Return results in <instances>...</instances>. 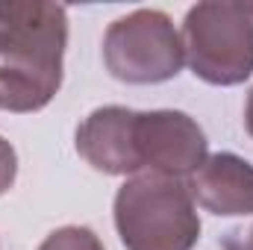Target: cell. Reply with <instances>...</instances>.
Listing matches in <instances>:
<instances>
[{"label": "cell", "instance_id": "obj_1", "mask_svg": "<svg viewBox=\"0 0 253 250\" xmlns=\"http://www.w3.org/2000/svg\"><path fill=\"white\" fill-rule=\"evenodd\" d=\"M68 12L42 0H0V106L44 109L62 85Z\"/></svg>", "mask_w": 253, "mask_h": 250}, {"label": "cell", "instance_id": "obj_2", "mask_svg": "<svg viewBox=\"0 0 253 250\" xmlns=\"http://www.w3.org/2000/svg\"><path fill=\"white\" fill-rule=\"evenodd\" d=\"M115 227L126 250H191L200 239L191 191L177 177L153 171L118 188Z\"/></svg>", "mask_w": 253, "mask_h": 250}, {"label": "cell", "instance_id": "obj_3", "mask_svg": "<svg viewBox=\"0 0 253 250\" xmlns=\"http://www.w3.org/2000/svg\"><path fill=\"white\" fill-rule=\"evenodd\" d=\"M191 74L212 85H236L253 74V3H197L183 24Z\"/></svg>", "mask_w": 253, "mask_h": 250}, {"label": "cell", "instance_id": "obj_4", "mask_svg": "<svg viewBox=\"0 0 253 250\" xmlns=\"http://www.w3.org/2000/svg\"><path fill=\"white\" fill-rule=\"evenodd\" d=\"M103 62L121 83L153 85L174 80L186 62L183 39L159 9H135L118 18L103 39Z\"/></svg>", "mask_w": 253, "mask_h": 250}, {"label": "cell", "instance_id": "obj_5", "mask_svg": "<svg viewBox=\"0 0 253 250\" xmlns=\"http://www.w3.org/2000/svg\"><path fill=\"white\" fill-rule=\"evenodd\" d=\"M135 147L141 168L165 177L194 174L206 159V135L194 118L174 109L135 112Z\"/></svg>", "mask_w": 253, "mask_h": 250}, {"label": "cell", "instance_id": "obj_6", "mask_svg": "<svg viewBox=\"0 0 253 250\" xmlns=\"http://www.w3.org/2000/svg\"><path fill=\"white\" fill-rule=\"evenodd\" d=\"M77 150L91 168L103 174H138L141 159L135 147V112L124 106L94 109L77 126Z\"/></svg>", "mask_w": 253, "mask_h": 250}, {"label": "cell", "instance_id": "obj_7", "mask_svg": "<svg viewBox=\"0 0 253 250\" xmlns=\"http://www.w3.org/2000/svg\"><path fill=\"white\" fill-rule=\"evenodd\" d=\"M189 191L212 215H253V165L236 153L206 156L191 174Z\"/></svg>", "mask_w": 253, "mask_h": 250}, {"label": "cell", "instance_id": "obj_8", "mask_svg": "<svg viewBox=\"0 0 253 250\" xmlns=\"http://www.w3.org/2000/svg\"><path fill=\"white\" fill-rule=\"evenodd\" d=\"M39 250H103V245L85 227H62V230H53Z\"/></svg>", "mask_w": 253, "mask_h": 250}, {"label": "cell", "instance_id": "obj_9", "mask_svg": "<svg viewBox=\"0 0 253 250\" xmlns=\"http://www.w3.org/2000/svg\"><path fill=\"white\" fill-rule=\"evenodd\" d=\"M18 174V156L6 138H0V194H6Z\"/></svg>", "mask_w": 253, "mask_h": 250}, {"label": "cell", "instance_id": "obj_10", "mask_svg": "<svg viewBox=\"0 0 253 250\" xmlns=\"http://www.w3.org/2000/svg\"><path fill=\"white\" fill-rule=\"evenodd\" d=\"M245 126L253 135V88H251V94H248V106H245Z\"/></svg>", "mask_w": 253, "mask_h": 250}, {"label": "cell", "instance_id": "obj_11", "mask_svg": "<svg viewBox=\"0 0 253 250\" xmlns=\"http://www.w3.org/2000/svg\"><path fill=\"white\" fill-rule=\"evenodd\" d=\"M239 250H253V227H251V233H248V239L239 242Z\"/></svg>", "mask_w": 253, "mask_h": 250}, {"label": "cell", "instance_id": "obj_12", "mask_svg": "<svg viewBox=\"0 0 253 250\" xmlns=\"http://www.w3.org/2000/svg\"><path fill=\"white\" fill-rule=\"evenodd\" d=\"M227 250H239V245H230V248H227Z\"/></svg>", "mask_w": 253, "mask_h": 250}]
</instances>
